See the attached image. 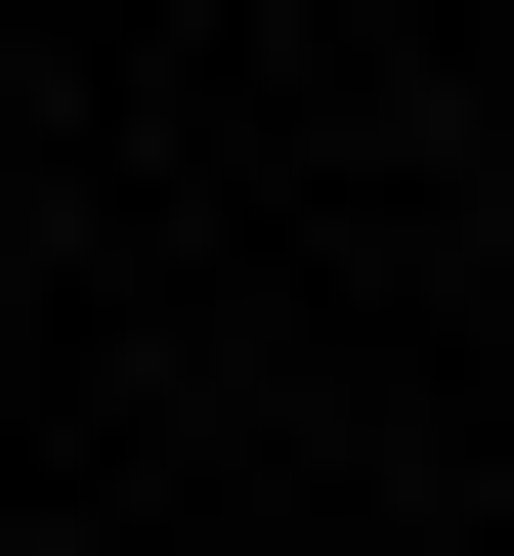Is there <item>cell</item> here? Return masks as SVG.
<instances>
[{
	"instance_id": "cell-1",
	"label": "cell",
	"mask_w": 514,
	"mask_h": 556,
	"mask_svg": "<svg viewBox=\"0 0 514 556\" xmlns=\"http://www.w3.org/2000/svg\"><path fill=\"white\" fill-rule=\"evenodd\" d=\"M0 556H43V514H0Z\"/></svg>"
}]
</instances>
